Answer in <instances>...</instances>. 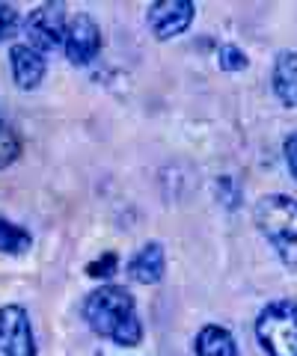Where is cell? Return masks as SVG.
I'll return each mask as SVG.
<instances>
[{
    "mask_svg": "<svg viewBox=\"0 0 297 356\" xmlns=\"http://www.w3.org/2000/svg\"><path fill=\"white\" fill-rule=\"evenodd\" d=\"M217 63H220V69H226V72H241V69H247L244 51L235 48V44H223V48L217 51Z\"/></svg>",
    "mask_w": 297,
    "mask_h": 356,
    "instance_id": "5bb4252c",
    "label": "cell"
},
{
    "mask_svg": "<svg viewBox=\"0 0 297 356\" xmlns=\"http://www.w3.org/2000/svg\"><path fill=\"white\" fill-rule=\"evenodd\" d=\"M0 356H36L30 318L21 306L0 309Z\"/></svg>",
    "mask_w": 297,
    "mask_h": 356,
    "instance_id": "5b68a950",
    "label": "cell"
},
{
    "mask_svg": "<svg viewBox=\"0 0 297 356\" xmlns=\"http://www.w3.org/2000/svg\"><path fill=\"white\" fill-rule=\"evenodd\" d=\"M18 152H21V143L13 131H9V125L3 119H0V170L3 166H9L15 158H18Z\"/></svg>",
    "mask_w": 297,
    "mask_h": 356,
    "instance_id": "4fadbf2b",
    "label": "cell"
},
{
    "mask_svg": "<svg viewBox=\"0 0 297 356\" xmlns=\"http://www.w3.org/2000/svg\"><path fill=\"white\" fill-rule=\"evenodd\" d=\"M30 243H33V238H30L27 229L15 226V222L6 220V217H0V252L21 255V252L30 250Z\"/></svg>",
    "mask_w": 297,
    "mask_h": 356,
    "instance_id": "7c38bea8",
    "label": "cell"
},
{
    "mask_svg": "<svg viewBox=\"0 0 297 356\" xmlns=\"http://www.w3.org/2000/svg\"><path fill=\"white\" fill-rule=\"evenodd\" d=\"M83 318L98 336L122 344V348H134L143 339L137 303H134V297L119 285H104L86 297Z\"/></svg>",
    "mask_w": 297,
    "mask_h": 356,
    "instance_id": "6da1fadb",
    "label": "cell"
},
{
    "mask_svg": "<svg viewBox=\"0 0 297 356\" xmlns=\"http://www.w3.org/2000/svg\"><path fill=\"white\" fill-rule=\"evenodd\" d=\"M273 92L285 107H297V54L282 51L273 63Z\"/></svg>",
    "mask_w": 297,
    "mask_h": 356,
    "instance_id": "9c48e42d",
    "label": "cell"
},
{
    "mask_svg": "<svg viewBox=\"0 0 297 356\" xmlns=\"http://www.w3.org/2000/svg\"><path fill=\"white\" fill-rule=\"evenodd\" d=\"M15 30H18V13L9 3H0V42L15 36Z\"/></svg>",
    "mask_w": 297,
    "mask_h": 356,
    "instance_id": "9a60e30c",
    "label": "cell"
},
{
    "mask_svg": "<svg viewBox=\"0 0 297 356\" xmlns=\"http://www.w3.org/2000/svg\"><path fill=\"white\" fill-rule=\"evenodd\" d=\"M9 65H13V77L21 89H36L45 77V60L30 44H15L9 51Z\"/></svg>",
    "mask_w": 297,
    "mask_h": 356,
    "instance_id": "ba28073f",
    "label": "cell"
},
{
    "mask_svg": "<svg viewBox=\"0 0 297 356\" xmlns=\"http://www.w3.org/2000/svg\"><path fill=\"white\" fill-rule=\"evenodd\" d=\"M27 39L33 51H54L65 42V6L42 3L27 18Z\"/></svg>",
    "mask_w": 297,
    "mask_h": 356,
    "instance_id": "277c9868",
    "label": "cell"
},
{
    "mask_svg": "<svg viewBox=\"0 0 297 356\" xmlns=\"http://www.w3.org/2000/svg\"><path fill=\"white\" fill-rule=\"evenodd\" d=\"M116 252H104V259H98V261H93L90 267H86V273L90 276H95V280H104V276H110L116 270Z\"/></svg>",
    "mask_w": 297,
    "mask_h": 356,
    "instance_id": "2e32d148",
    "label": "cell"
},
{
    "mask_svg": "<svg viewBox=\"0 0 297 356\" xmlns=\"http://www.w3.org/2000/svg\"><path fill=\"white\" fill-rule=\"evenodd\" d=\"M128 273L131 280H137L143 285H155L163 276V250L161 243H146L134 259L128 261Z\"/></svg>",
    "mask_w": 297,
    "mask_h": 356,
    "instance_id": "30bf717a",
    "label": "cell"
},
{
    "mask_svg": "<svg viewBox=\"0 0 297 356\" xmlns=\"http://www.w3.org/2000/svg\"><path fill=\"white\" fill-rule=\"evenodd\" d=\"M196 353L200 356H238V348H235V339L229 336V330L208 324L196 336Z\"/></svg>",
    "mask_w": 297,
    "mask_h": 356,
    "instance_id": "8fae6325",
    "label": "cell"
},
{
    "mask_svg": "<svg viewBox=\"0 0 297 356\" xmlns=\"http://www.w3.org/2000/svg\"><path fill=\"white\" fill-rule=\"evenodd\" d=\"M256 226L259 232L271 241V247L277 250L282 264L291 273H297V202L291 196L271 193L262 196L256 202Z\"/></svg>",
    "mask_w": 297,
    "mask_h": 356,
    "instance_id": "7a4b0ae2",
    "label": "cell"
},
{
    "mask_svg": "<svg viewBox=\"0 0 297 356\" xmlns=\"http://www.w3.org/2000/svg\"><path fill=\"white\" fill-rule=\"evenodd\" d=\"M193 21V3L188 0H161L149 6V27L158 39H172L184 33Z\"/></svg>",
    "mask_w": 297,
    "mask_h": 356,
    "instance_id": "52a82bcc",
    "label": "cell"
},
{
    "mask_svg": "<svg viewBox=\"0 0 297 356\" xmlns=\"http://www.w3.org/2000/svg\"><path fill=\"white\" fill-rule=\"evenodd\" d=\"M256 336L271 356H297V300H273L262 309Z\"/></svg>",
    "mask_w": 297,
    "mask_h": 356,
    "instance_id": "3957f363",
    "label": "cell"
},
{
    "mask_svg": "<svg viewBox=\"0 0 297 356\" xmlns=\"http://www.w3.org/2000/svg\"><path fill=\"white\" fill-rule=\"evenodd\" d=\"M65 57L74 65H86L90 60H95V54L102 51V30L90 15H78L65 27Z\"/></svg>",
    "mask_w": 297,
    "mask_h": 356,
    "instance_id": "8992f818",
    "label": "cell"
},
{
    "mask_svg": "<svg viewBox=\"0 0 297 356\" xmlns=\"http://www.w3.org/2000/svg\"><path fill=\"white\" fill-rule=\"evenodd\" d=\"M285 163H289L291 175L297 178V131L291 134L289 140H285Z\"/></svg>",
    "mask_w": 297,
    "mask_h": 356,
    "instance_id": "e0dca14e",
    "label": "cell"
}]
</instances>
